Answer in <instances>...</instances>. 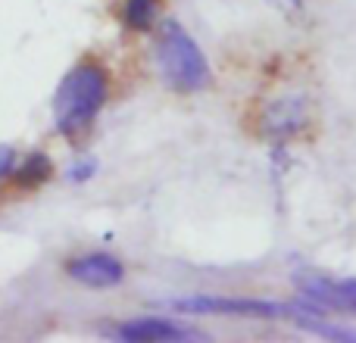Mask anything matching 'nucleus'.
Wrapping results in <instances>:
<instances>
[{"label":"nucleus","instance_id":"8","mask_svg":"<svg viewBox=\"0 0 356 343\" xmlns=\"http://www.w3.org/2000/svg\"><path fill=\"white\" fill-rule=\"evenodd\" d=\"M125 25L135 31H147L160 19V0H125Z\"/></svg>","mask_w":356,"mask_h":343},{"label":"nucleus","instance_id":"9","mask_svg":"<svg viewBox=\"0 0 356 343\" xmlns=\"http://www.w3.org/2000/svg\"><path fill=\"white\" fill-rule=\"evenodd\" d=\"M13 172H16V181L22 184V187H38V184H44L50 178V172H54V162H50L44 153H31L29 160L22 162V166H16Z\"/></svg>","mask_w":356,"mask_h":343},{"label":"nucleus","instance_id":"5","mask_svg":"<svg viewBox=\"0 0 356 343\" xmlns=\"http://www.w3.org/2000/svg\"><path fill=\"white\" fill-rule=\"evenodd\" d=\"M66 275L72 278V281L85 284V287L106 290V287L122 284L125 265L119 262L116 256H110V253H88V256L69 259V262H66Z\"/></svg>","mask_w":356,"mask_h":343},{"label":"nucleus","instance_id":"3","mask_svg":"<svg viewBox=\"0 0 356 343\" xmlns=\"http://www.w3.org/2000/svg\"><path fill=\"white\" fill-rule=\"evenodd\" d=\"M175 312H200V315H238V319H278L288 306L263 300H232V296H184L172 300Z\"/></svg>","mask_w":356,"mask_h":343},{"label":"nucleus","instance_id":"11","mask_svg":"<svg viewBox=\"0 0 356 343\" xmlns=\"http://www.w3.org/2000/svg\"><path fill=\"white\" fill-rule=\"evenodd\" d=\"M13 169H16V150L6 147V144H0V181L10 178Z\"/></svg>","mask_w":356,"mask_h":343},{"label":"nucleus","instance_id":"6","mask_svg":"<svg viewBox=\"0 0 356 343\" xmlns=\"http://www.w3.org/2000/svg\"><path fill=\"white\" fill-rule=\"evenodd\" d=\"M116 337L125 343H181V340H197L200 331H191L184 325H175V321L166 319H138V321H125V325L116 328Z\"/></svg>","mask_w":356,"mask_h":343},{"label":"nucleus","instance_id":"2","mask_svg":"<svg viewBox=\"0 0 356 343\" xmlns=\"http://www.w3.org/2000/svg\"><path fill=\"white\" fill-rule=\"evenodd\" d=\"M156 62H160V75L175 94H197L213 81L209 62L197 41L175 22V19H163L160 37H156Z\"/></svg>","mask_w":356,"mask_h":343},{"label":"nucleus","instance_id":"7","mask_svg":"<svg viewBox=\"0 0 356 343\" xmlns=\"http://www.w3.org/2000/svg\"><path fill=\"white\" fill-rule=\"evenodd\" d=\"M303 125V106L300 100H282V103H275V110H272L269 116V131L278 137H291L297 128Z\"/></svg>","mask_w":356,"mask_h":343},{"label":"nucleus","instance_id":"10","mask_svg":"<svg viewBox=\"0 0 356 343\" xmlns=\"http://www.w3.org/2000/svg\"><path fill=\"white\" fill-rule=\"evenodd\" d=\"M94 172H97V162H94V160H79L72 169H69V178H72L75 184H81V181H88Z\"/></svg>","mask_w":356,"mask_h":343},{"label":"nucleus","instance_id":"1","mask_svg":"<svg viewBox=\"0 0 356 343\" xmlns=\"http://www.w3.org/2000/svg\"><path fill=\"white\" fill-rule=\"evenodd\" d=\"M110 97V75L97 60H81L66 72L54 97V122L56 131L69 141H79L91 131L97 112Z\"/></svg>","mask_w":356,"mask_h":343},{"label":"nucleus","instance_id":"4","mask_svg":"<svg viewBox=\"0 0 356 343\" xmlns=\"http://www.w3.org/2000/svg\"><path fill=\"white\" fill-rule=\"evenodd\" d=\"M297 290L303 300L319 309H338V312H356V278H325V275H297Z\"/></svg>","mask_w":356,"mask_h":343}]
</instances>
